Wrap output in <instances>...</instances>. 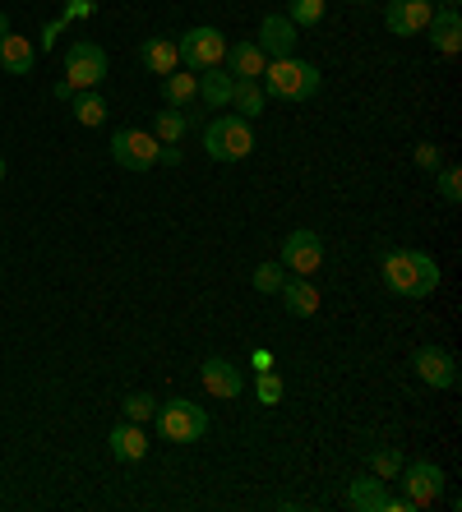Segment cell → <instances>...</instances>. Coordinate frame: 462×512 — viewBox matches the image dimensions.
Masks as SVG:
<instances>
[{
  "instance_id": "cell-1",
  "label": "cell",
  "mask_w": 462,
  "mask_h": 512,
  "mask_svg": "<svg viewBox=\"0 0 462 512\" xmlns=\"http://www.w3.org/2000/svg\"><path fill=\"white\" fill-rule=\"evenodd\" d=\"M384 282H389V291H398L407 300L435 296L439 263L426 250H393V254H384Z\"/></svg>"
},
{
  "instance_id": "cell-2",
  "label": "cell",
  "mask_w": 462,
  "mask_h": 512,
  "mask_svg": "<svg viewBox=\"0 0 462 512\" xmlns=\"http://www.w3.org/2000/svg\"><path fill=\"white\" fill-rule=\"evenodd\" d=\"M264 93L282 97V102H310V97L319 93V70L310 60L282 56L264 70Z\"/></svg>"
},
{
  "instance_id": "cell-3",
  "label": "cell",
  "mask_w": 462,
  "mask_h": 512,
  "mask_svg": "<svg viewBox=\"0 0 462 512\" xmlns=\"http://www.w3.org/2000/svg\"><path fill=\"white\" fill-rule=\"evenodd\" d=\"M204 153L213 162H241L255 153V130L245 116H218L204 125Z\"/></svg>"
},
{
  "instance_id": "cell-4",
  "label": "cell",
  "mask_w": 462,
  "mask_h": 512,
  "mask_svg": "<svg viewBox=\"0 0 462 512\" xmlns=\"http://www.w3.org/2000/svg\"><path fill=\"white\" fill-rule=\"evenodd\" d=\"M227 37L218 33V28H190V33H181V42H176V51H181V65L185 70H218L222 60H227Z\"/></svg>"
},
{
  "instance_id": "cell-5",
  "label": "cell",
  "mask_w": 462,
  "mask_h": 512,
  "mask_svg": "<svg viewBox=\"0 0 462 512\" xmlns=\"http://www.w3.org/2000/svg\"><path fill=\"white\" fill-rule=\"evenodd\" d=\"M158 429L167 443H195L208 434V411L195 402H167L158 406Z\"/></svg>"
},
{
  "instance_id": "cell-6",
  "label": "cell",
  "mask_w": 462,
  "mask_h": 512,
  "mask_svg": "<svg viewBox=\"0 0 462 512\" xmlns=\"http://www.w3.org/2000/svg\"><path fill=\"white\" fill-rule=\"evenodd\" d=\"M107 79V51L98 42H74L70 56H65V84L70 93H88Z\"/></svg>"
},
{
  "instance_id": "cell-7",
  "label": "cell",
  "mask_w": 462,
  "mask_h": 512,
  "mask_svg": "<svg viewBox=\"0 0 462 512\" xmlns=\"http://www.w3.org/2000/svg\"><path fill=\"white\" fill-rule=\"evenodd\" d=\"M158 134L148 130H116L111 134V157H116V167L125 171H148L158 167Z\"/></svg>"
},
{
  "instance_id": "cell-8",
  "label": "cell",
  "mask_w": 462,
  "mask_h": 512,
  "mask_svg": "<svg viewBox=\"0 0 462 512\" xmlns=\"http://www.w3.org/2000/svg\"><path fill=\"white\" fill-rule=\"evenodd\" d=\"M324 263V240L315 231H292V236L282 240V268H292L296 277H310Z\"/></svg>"
},
{
  "instance_id": "cell-9",
  "label": "cell",
  "mask_w": 462,
  "mask_h": 512,
  "mask_svg": "<svg viewBox=\"0 0 462 512\" xmlns=\"http://www.w3.org/2000/svg\"><path fill=\"white\" fill-rule=\"evenodd\" d=\"M412 370L421 374V383H430V388H458V360H453L444 346H421L412 356Z\"/></svg>"
},
{
  "instance_id": "cell-10",
  "label": "cell",
  "mask_w": 462,
  "mask_h": 512,
  "mask_svg": "<svg viewBox=\"0 0 462 512\" xmlns=\"http://www.w3.org/2000/svg\"><path fill=\"white\" fill-rule=\"evenodd\" d=\"M402 489H407L412 508H430V503L444 494V471H439L435 462H412L402 471Z\"/></svg>"
},
{
  "instance_id": "cell-11",
  "label": "cell",
  "mask_w": 462,
  "mask_h": 512,
  "mask_svg": "<svg viewBox=\"0 0 462 512\" xmlns=\"http://www.w3.org/2000/svg\"><path fill=\"white\" fill-rule=\"evenodd\" d=\"M430 14H435V0H389L384 24H389V33L412 37V33H426Z\"/></svg>"
},
{
  "instance_id": "cell-12",
  "label": "cell",
  "mask_w": 462,
  "mask_h": 512,
  "mask_svg": "<svg viewBox=\"0 0 462 512\" xmlns=\"http://www.w3.org/2000/svg\"><path fill=\"white\" fill-rule=\"evenodd\" d=\"M259 51H264L268 60H282L296 51V24L287 14H268L264 24H259Z\"/></svg>"
},
{
  "instance_id": "cell-13",
  "label": "cell",
  "mask_w": 462,
  "mask_h": 512,
  "mask_svg": "<svg viewBox=\"0 0 462 512\" xmlns=\"http://www.w3.org/2000/svg\"><path fill=\"white\" fill-rule=\"evenodd\" d=\"M199 379H204V388L213 397H241L245 393V379H241V370L231 365V360H222V356H208L204 360V370H199Z\"/></svg>"
},
{
  "instance_id": "cell-14",
  "label": "cell",
  "mask_w": 462,
  "mask_h": 512,
  "mask_svg": "<svg viewBox=\"0 0 462 512\" xmlns=\"http://www.w3.org/2000/svg\"><path fill=\"white\" fill-rule=\"evenodd\" d=\"M227 74L231 79H264L268 70V56L259 51V42H236V47H227Z\"/></svg>"
},
{
  "instance_id": "cell-15",
  "label": "cell",
  "mask_w": 462,
  "mask_h": 512,
  "mask_svg": "<svg viewBox=\"0 0 462 512\" xmlns=\"http://www.w3.org/2000/svg\"><path fill=\"white\" fill-rule=\"evenodd\" d=\"M107 443H111V457H116V462H144V457H148L144 425H134V420H125V425L111 429Z\"/></svg>"
},
{
  "instance_id": "cell-16",
  "label": "cell",
  "mask_w": 462,
  "mask_h": 512,
  "mask_svg": "<svg viewBox=\"0 0 462 512\" xmlns=\"http://www.w3.org/2000/svg\"><path fill=\"white\" fill-rule=\"evenodd\" d=\"M426 28H430V42H435L439 56H458V51H462V19H458V10H435Z\"/></svg>"
},
{
  "instance_id": "cell-17",
  "label": "cell",
  "mask_w": 462,
  "mask_h": 512,
  "mask_svg": "<svg viewBox=\"0 0 462 512\" xmlns=\"http://www.w3.org/2000/svg\"><path fill=\"white\" fill-rule=\"evenodd\" d=\"M37 65V51L24 33H5L0 37V70L5 74H33Z\"/></svg>"
},
{
  "instance_id": "cell-18",
  "label": "cell",
  "mask_w": 462,
  "mask_h": 512,
  "mask_svg": "<svg viewBox=\"0 0 462 512\" xmlns=\"http://www.w3.org/2000/svg\"><path fill=\"white\" fill-rule=\"evenodd\" d=\"M282 305H287V314H296V319H310V314L319 310V291L305 277H287V282L278 286Z\"/></svg>"
},
{
  "instance_id": "cell-19",
  "label": "cell",
  "mask_w": 462,
  "mask_h": 512,
  "mask_svg": "<svg viewBox=\"0 0 462 512\" xmlns=\"http://www.w3.org/2000/svg\"><path fill=\"white\" fill-rule=\"evenodd\" d=\"M139 60H144L153 74H171L181 65V51H176V37H148L139 47Z\"/></svg>"
},
{
  "instance_id": "cell-20",
  "label": "cell",
  "mask_w": 462,
  "mask_h": 512,
  "mask_svg": "<svg viewBox=\"0 0 462 512\" xmlns=\"http://www.w3.org/2000/svg\"><path fill=\"white\" fill-rule=\"evenodd\" d=\"M231 88H236V79H231L222 65H218V70H204V74H199V97H204L208 111L231 107Z\"/></svg>"
},
{
  "instance_id": "cell-21",
  "label": "cell",
  "mask_w": 462,
  "mask_h": 512,
  "mask_svg": "<svg viewBox=\"0 0 462 512\" xmlns=\"http://www.w3.org/2000/svg\"><path fill=\"white\" fill-rule=\"evenodd\" d=\"M162 97H167V107H190L199 97V74H181V70H171L162 74Z\"/></svg>"
},
{
  "instance_id": "cell-22",
  "label": "cell",
  "mask_w": 462,
  "mask_h": 512,
  "mask_svg": "<svg viewBox=\"0 0 462 512\" xmlns=\"http://www.w3.org/2000/svg\"><path fill=\"white\" fill-rule=\"evenodd\" d=\"M347 503L361 512H384V503H389V494H384V480L379 476H361L352 480V494H347Z\"/></svg>"
},
{
  "instance_id": "cell-23",
  "label": "cell",
  "mask_w": 462,
  "mask_h": 512,
  "mask_svg": "<svg viewBox=\"0 0 462 512\" xmlns=\"http://www.w3.org/2000/svg\"><path fill=\"white\" fill-rule=\"evenodd\" d=\"M264 88H259V79H236V88H231V107H236V116L255 120L259 111H264Z\"/></svg>"
},
{
  "instance_id": "cell-24",
  "label": "cell",
  "mask_w": 462,
  "mask_h": 512,
  "mask_svg": "<svg viewBox=\"0 0 462 512\" xmlns=\"http://www.w3.org/2000/svg\"><path fill=\"white\" fill-rule=\"evenodd\" d=\"M111 111H107V102H102L98 93H93V88H88V93H79L74 97V120H79V125H88V130H98L102 120H107Z\"/></svg>"
},
{
  "instance_id": "cell-25",
  "label": "cell",
  "mask_w": 462,
  "mask_h": 512,
  "mask_svg": "<svg viewBox=\"0 0 462 512\" xmlns=\"http://www.w3.org/2000/svg\"><path fill=\"white\" fill-rule=\"evenodd\" d=\"M185 125H190V120L171 107V111H158V120H153V134H158V143H181L185 139Z\"/></svg>"
},
{
  "instance_id": "cell-26",
  "label": "cell",
  "mask_w": 462,
  "mask_h": 512,
  "mask_svg": "<svg viewBox=\"0 0 462 512\" xmlns=\"http://www.w3.org/2000/svg\"><path fill=\"white\" fill-rule=\"evenodd\" d=\"M287 19H292L296 28H315L319 19H324V0H292V5H287Z\"/></svg>"
},
{
  "instance_id": "cell-27",
  "label": "cell",
  "mask_w": 462,
  "mask_h": 512,
  "mask_svg": "<svg viewBox=\"0 0 462 512\" xmlns=\"http://www.w3.org/2000/svg\"><path fill=\"white\" fill-rule=\"evenodd\" d=\"M282 282H287V268H282V263H259L255 268V291H264V296H278Z\"/></svg>"
},
{
  "instance_id": "cell-28",
  "label": "cell",
  "mask_w": 462,
  "mask_h": 512,
  "mask_svg": "<svg viewBox=\"0 0 462 512\" xmlns=\"http://www.w3.org/2000/svg\"><path fill=\"white\" fill-rule=\"evenodd\" d=\"M148 416H158V402L148 393H130L125 397V420H134V425H144Z\"/></svg>"
},
{
  "instance_id": "cell-29",
  "label": "cell",
  "mask_w": 462,
  "mask_h": 512,
  "mask_svg": "<svg viewBox=\"0 0 462 512\" xmlns=\"http://www.w3.org/2000/svg\"><path fill=\"white\" fill-rule=\"evenodd\" d=\"M255 393H259V402L264 406H273V402H282V379L273 370H259V383H255Z\"/></svg>"
},
{
  "instance_id": "cell-30",
  "label": "cell",
  "mask_w": 462,
  "mask_h": 512,
  "mask_svg": "<svg viewBox=\"0 0 462 512\" xmlns=\"http://www.w3.org/2000/svg\"><path fill=\"white\" fill-rule=\"evenodd\" d=\"M370 466H375L379 480H393V476L402 471V462H398V453H393V448H379V453L370 457Z\"/></svg>"
},
{
  "instance_id": "cell-31",
  "label": "cell",
  "mask_w": 462,
  "mask_h": 512,
  "mask_svg": "<svg viewBox=\"0 0 462 512\" xmlns=\"http://www.w3.org/2000/svg\"><path fill=\"white\" fill-rule=\"evenodd\" d=\"M439 194H444V203H458L462 199V171L449 167L444 176H439Z\"/></svg>"
},
{
  "instance_id": "cell-32",
  "label": "cell",
  "mask_w": 462,
  "mask_h": 512,
  "mask_svg": "<svg viewBox=\"0 0 462 512\" xmlns=\"http://www.w3.org/2000/svg\"><path fill=\"white\" fill-rule=\"evenodd\" d=\"M439 162H444V153H439L435 143H416V167H426V171H435Z\"/></svg>"
},
{
  "instance_id": "cell-33",
  "label": "cell",
  "mask_w": 462,
  "mask_h": 512,
  "mask_svg": "<svg viewBox=\"0 0 462 512\" xmlns=\"http://www.w3.org/2000/svg\"><path fill=\"white\" fill-rule=\"evenodd\" d=\"M158 162H162V167H181V143H162Z\"/></svg>"
},
{
  "instance_id": "cell-34",
  "label": "cell",
  "mask_w": 462,
  "mask_h": 512,
  "mask_svg": "<svg viewBox=\"0 0 462 512\" xmlns=\"http://www.w3.org/2000/svg\"><path fill=\"white\" fill-rule=\"evenodd\" d=\"M5 33H10V24H5V14H0V37H5Z\"/></svg>"
},
{
  "instance_id": "cell-35",
  "label": "cell",
  "mask_w": 462,
  "mask_h": 512,
  "mask_svg": "<svg viewBox=\"0 0 462 512\" xmlns=\"http://www.w3.org/2000/svg\"><path fill=\"white\" fill-rule=\"evenodd\" d=\"M458 5H462V0H444V10H458Z\"/></svg>"
},
{
  "instance_id": "cell-36",
  "label": "cell",
  "mask_w": 462,
  "mask_h": 512,
  "mask_svg": "<svg viewBox=\"0 0 462 512\" xmlns=\"http://www.w3.org/2000/svg\"><path fill=\"white\" fill-rule=\"evenodd\" d=\"M5 171H10V167H5V157H0V180H5Z\"/></svg>"
},
{
  "instance_id": "cell-37",
  "label": "cell",
  "mask_w": 462,
  "mask_h": 512,
  "mask_svg": "<svg viewBox=\"0 0 462 512\" xmlns=\"http://www.w3.org/2000/svg\"><path fill=\"white\" fill-rule=\"evenodd\" d=\"M356 5H365V0H356Z\"/></svg>"
}]
</instances>
